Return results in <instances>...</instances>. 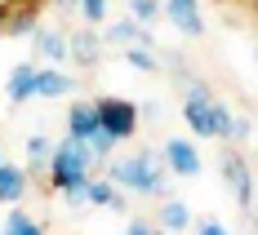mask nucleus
Returning <instances> with one entry per match:
<instances>
[{
    "label": "nucleus",
    "mask_w": 258,
    "mask_h": 235,
    "mask_svg": "<svg viewBox=\"0 0 258 235\" xmlns=\"http://www.w3.org/2000/svg\"><path fill=\"white\" fill-rule=\"evenodd\" d=\"M165 160L156 151H138V156H125V160H107V178L125 191H138L147 200H160L165 195Z\"/></svg>",
    "instance_id": "nucleus-1"
},
{
    "label": "nucleus",
    "mask_w": 258,
    "mask_h": 235,
    "mask_svg": "<svg viewBox=\"0 0 258 235\" xmlns=\"http://www.w3.org/2000/svg\"><path fill=\"white\" fill-rule=\"evenodd\" d=\"M45 178H49L53 191H76V186H85L94 178L89 147L76 142V138H62V142L53 147V156H49V173H45Z\"/></svg>",
    "instance_id": "nucleus-2"
},
{
    "label": "nucleus",
    "mask_w": 258,
    "mask_h": 235,
    "mask_svg": "<svg viewBox=\"0 0 258 235\" xmlns=\"http://www.w3.org/2000/svg\"><path fill=\"white\" fill-rule=\"evenodd\" d=\"M98 125H103L116 142H125L138 133V106L125 98H98Z\"/></svg>",
    "instance_id": "nucleus-3"
},
{
    "label": "nucleus",
    "mask_w": 258,
    "mask_h": 235,
    "mask_svg": "<svg viewBox=\"0 0 258 235\" xmlns=\"http://www.w3.org/2000/svg\"><path fill=\"white\" fill-rule=\"evenodd\" d=\"M223 182L232 186L236 204L245 213L254 209V173H249V160L240 156V151H223Z\"/></svg>",
    "instance_id": "nucleus-4"
},
{
    "label": "nucleus",
    "mask_w": 258,
    "mask_h": 235,
    "mask_svg": "<svg viewBox=\"0 0 258 235\" xmlns=\"http://www.w3.org/2000/svg\"><path fill=\"white\" fill-rule=\"evenodd\" d=\"M160 160H165V169L178 173V178H196V173H201V156H196V147H191L187 138H165Z\"/></svg>",
    "instance_id": "nucleus-5"
},
{
    "label": "nucleus",
    "mask_w": 258,
    "mask_h": 235,
    "mask_svg": "<svg viewBox=\"0 0 258 235\" xmlns=\"http://www.w3.org/2000/svg\"><path fill=\"white\" fill-rule=\"evenodd\" d=\"M160 14L178 27L182 36H191V40H196V36H205V18H201V5H196V0H165V9H160Z\"/></svg>",
    "instance_id": "nucleus-6"
},
{
    "label": "nucleus",
    "mask_w": 258,
    "mask_h": 235,
    "mask_svg": "<svg viewBox=\"0 0 258 235\" xmlns=\"http://www.w3.org/2000/svg\"><path fill=\"white\" fill-rule=\"evenodd\" d=\"M67 138H76V142H89V133L103 129L98 125V102H72L67 106Z\"/></svg>",
    "instance_id": "nucleus-7"
},
{
    "label": "nucleus",
    "mask_w": 258,
    "mask_h": 235,
    "mask_svg": "<svg viewBox=\"0 0 258 235\" xmlns=\"http://www.w3.org/2000/svg\"><path fill=\"white\" fill-rule=\"evenodd\" d=\"M5 93H9V102H14V106L31 102V98H36V62H18V67L9 71Z\"/></svg>",
    "instance_id": "nucleus-8"
},
{
    "label": "nucleus",
    "mask_w": 258,
    "mask_h": 235,
    "mask_svg": "<svg viewBox=\"0 0 258 235\" xmlns=\"http://www.w3.org/2000/svg\"><path fill=\"white\" fill-rule=\"evenodd\" d=\"M107 45H147L152 49V31L138 23V18H120V23H107Z\"/></svg>",
    "instance_id": "nucleus-9"
},
{
    "label": "nucleus",
    "mask_w": 258,
    "mask_h": 235,
    "mask_svg": "<svg viewBox=\"0 0 258 235\" xmlns=\"http://www.w3.org/2000/svg\"><path fill=\"white\" fill-rule=\"evenodd\" d=\"M98 53H103V45H98L94 31H72V36H67V58H72V62L98 67Z\"/></svg>",
    "instance_id": "nucleus-10"
},
{
    "label": "nucleus",
    "mask_w": 258,
    "mask_h": 235,
    "mask_svg": "<svg viewBox=\"0 0 258 235\" xmlns=\"http://www.w3.org/2000/svg\"><path fill=\"white\" fill-rule=\"evenodd\" d=\"M31 45H36V58L67 62V36H58L53 27H36V31H31Z\"/></svg>",
    "instance_id": "nucleus-11"
},
{
    "label": "nucleus",
    "mask_w": 258,
    "mask_h": 235,
    "mask_svg": "<svg viewBox=\"0 0 258 235\" xmlns=\"http://www.w3.org/2000/svg\"><path fill=\"white\" fill-rule=\"evenodd\" d=\"M72 89V76H62L58 67H36V98H67Z\"/></svg>",
    "instance_id": "nucleus-12"
},
{
    "label": "nucleus",
    "mask_w": 258,
    "mask_h": 235,
    "mask_svg": "<svg viewBox=\"0 0 258 235\" xmlns=\"http://www.w3.org/2000/svg\"><path fill=\"white\" fill-rule=\"evenodd\" d=\"M156 226H165V231H187L191 226V209H187V200H165L160 195V209H156Z\"/></svg>",
    "instance_id": "nucleus-13"
},
{
    "label": "nucleus",
    "mask_w": 258,
    "mask_h": 235,
    "mask_svg": "<svg viewBox=\"0 0 258 235\" xmlns=\"http://www.w3.org/2000/svg\"><path fill=\"white\" fill-rule=\"evenodd\" d=\"M85 195H89V204L94 209H125V195H120V186L111 182V178H89V186H85Z\"/></svg>",
    "instance_id": "nucleus-14"
},
{
    "label": "nucleus",
    "mask_w": 258,
    "mask_h": 235,
    "mask_svg": "<svg viewBox=\"0 0 258 235\" xmlns=\"http://www.w3.org/2000/svg\"><path fill=\"white\" fill-rule=\"evenodd\" d=\"M49 156H53L49 133H31L27 138V173H49Z\"/></svg>",
    "instance_id": "nucleus-15"
},
{
    "label": "nucleus",
    "mask_w": 258,
    "mask_h": 235,
    "mask_svg": "<svg viewBox=\"0 0 258 235\" xmlns=\"http://www.w3.org/2000/svg\"><path fill=\"white\" fill-rule=\"evenodd\" d=\"M27 195V173L14 164H0V204H18Z\"/></svg>",
    "instance_id": "nucleus-16"
},
{
    "label": "nucleus",
    "mask_w": 258,
    "mask_h": 235,
    "mask_svg": "<svg viewBox=\"0 0 258 235\" xmlns=\"http://www.w3.org/2000/svg\"><path fill=\"white\" fill-rule=\"evenodd\" d=\"M85 147H89V160H94V164H107V160H111V151H116V138H111L107 129H94Z\"/></svg>",
    "instance_id": "nucleus-17"
},
{
    "label": "nucleus",
    "mask_w": 258,
    "mask_h": 235,
    "mask_svg": "<svg viewBox=\"0 0 258 235\" xmlns=\"http://www.w3.org/2000/svg\"><path fill=\"white\" fill-rule=\"evenodd\" d=\"M125 62L134 67V71H147V76L160 71V62H156V53L147 49V45H129V49H125Z\"/></svg>",
    "instance_id": "nucleus-18"
},
{
    "label": "nucleus",
    "mask_w": 258,
    "mask_h": 235,
    "mask_svg": "<svg viewBox=\"0 0 258 235\" xmlns=\"http://www.w3.org/2000/svg\"><path fill=\"white\" fill-rule=\"evenodd\" d=\"M5 235H45V226H40V222H31L23 209H14L9 217H5Z\"/></svg>",
    "instance_id": "nucleus-19"
},
{
    "label": "nucleus",
    "mask_w": 258,
    "mask_h": 235,
    "mask_svg": "<svg viewBox=\"0 0 258 235\" xmlns=\"http://www.w3.org/2000/svg\"><path fill=\"white\" fill-rule=\"evenodd\" d=\"M160 9H165V0H129V18H138V23L147 27L160 18Z\"/></svg>",
    "instance_id": "nucleus-20"
},
{
    "label": "nucleus",
    "mask_w": 258,
    "mask_h": 235,
    "mask_svg": "<svg viewBox=\"0 0 258 235\" xmlns=\"http://www.w3.org/2000/svg\"><path fill=\"white\" fill-rule=\"evenodd\" d=\"M249 133H254L249 115H232V133H227V142H249Z\"/></svg>",
    "instance_id": "nucleus-21"
},
{
    "label": "nucleus",
    "mask_w": 258,
    "mask_h": 235,
    "mask_svg": "<svg viewBox=\"0 0 258 235\" xmlns=\"http://www.w3.org/2000/svg\"><path fill=\"white\" fill-rule=\"evenodd\" d=\"M80 14H85L89 23H103L107 18V0H80Z\"/></svg>",
    "instance_id": "nucleus-22"
},
{
    "label": "nucleus",
    "mask_w": 258,
    "mask_h": 235,
    "mask_svg": "<svg viewBox=\"0 0 258 235\" xmlns=\"http://www.w3.org/2000/svg\"><path fill=\"white\" fill-rule=\"evenodd\" d=\"M196 235H232V231H227L218 217H201V222H196Z\"/></svg>",
    "instance_id": "nucleus-23"
},
{
    "label": "nucleus",
    "mask_w": 258,
    "mask_h": 235,
    "mask_svg": "<svg viewBox=\"0 0 258 235\" xmlns=\"http://www.w3.org/2000/svg\"><path fill=\"white\" fill-rule=\"evenodd\" d=\"M125 235H152V222H143V217H129Z\"/></svg>",
    "instance_id": "nucleus-24"
},
{
    "label": "nucleus",
    "mask_w": 258,
    "mask_h": 235,
    "mask_svg": "<svg viewBox=\"0 0 258 235\" xmlns=\"http://www.w3.org/2000/svg\"><path fill=\"white\" fill-rule=\"evenodd\" d=\"M152 235H169V231H165V226H152Z\"/></svg>",
    "instance_id": "nucleus-25"
},
{
    "label": "nucleus",
    "mask_w": 258,
    "mask_h": 235,
    "mask_svg": "<svg viewBox=\"0 0 258 235\" xmlns=\"http://www.w3.org/2000/svg\"><path fill=\"white\" fill-rule=\"evenodd\" d=\"M0 164H5V156H0Z\"/></svg>",
    "instance_id": "nucleus-26"
},
{
    "label": "nucleus",
    "mask_w": 258,
    "mask_h": 235,
    "mask_svg": "<svg viewBox=\"0 0 258 235\" xmlns=\"http://www.w3.org/2000/svg\"><path fill=\"white\" fill-rule=\"evenodd\" d=\"M254 5H258V0H254Z\"/></svg>",
    "instance_id": "nucleus-27"
}]
</instances>
